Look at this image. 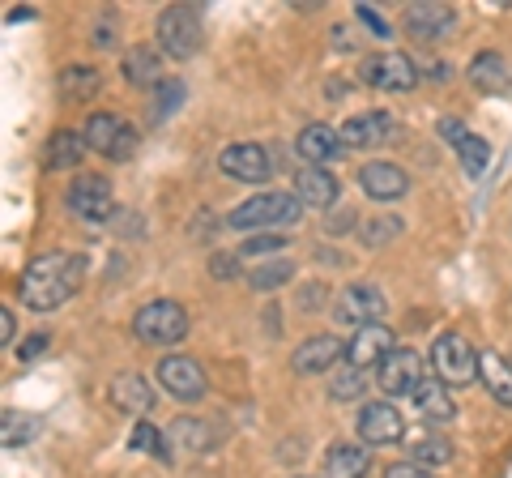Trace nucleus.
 <instances>
[{
	"label": "nucleus",
	"instance_id": "21",
	"mask_svg": "<svg viewBox=\"0 0 512 478\" xmlns=\"http://www.w3.org/2000/svg\"><path fill=\"white\" fill-rule=\"evenodd\" d=\"M124 77L128 86H141V90H158L163 86V52H154V47H128L124 56Z\"/></svg>",
	"mask_w": 512,
	"mask_h": 478
},
{
	"label": "nucleus",
	"instance_id": "42",
	"mask_svg": "<svg viewBox=\"0 0 512 478\" xmlns=\"http://www.w3.org/2000/svg\"><path fill=\"white\" fill-rule=\"evenodd\" d=\"M116 43V13H103V22L94 26V47H111Z\"/></svg>",
	"mask_w": 512,
	"mask_h": 478
},
{
	"label": "nucleus",
	"instance_id": "33",
	"mask_svg": "<svg viewBox=\"0 0 512 478\" xmlns=\"http://www.w3.org/2000/svg\"><path fill=\"white\" fill-rule=\"evenodd\" d=\"M414 461L419 466H444V461H453V444L444 436H423L414 440Z\"/></svg>",
	"mask_w": 512,
	"mask_h": 478
},
{
	"label": "nucleus",
	"instance_id": "1",
	"mask_svg": "<svg viewBox=\"0 0 512 478\" xmlns=\"http://www.w3.org/2000/svg\"><path fill=\"white\" fill-rule=\"evenodd\" d=\"M82 278H86V257H77V252H39L22 269L18 299L30 312H56L64 299L77 295Z\"/></svg>",
	"mask_w": 512,
	"mask_h": 478
},
{
	"label": "nucleus",
	"instance_id": "37",
	"mask_svg": "<svg viewBox=\"0 0 512 478\" xmlns=\"http://www.w3.org/2000/svg\"><path fill=\"white\" fill-rule=\"evenodd\" d=\"M397 231H402V222H397L393 214H384V218H376V222H367V227H363V244L367 248H380V244H389Z\"/></svg>",
	"mask_w": 512,
	"mask_h": 478
},
{
	"label": "nucleus",
	"instance_id": "10",
	"mask_svg": "<svg viewBox=\"0 0 512 478\" xmlns=\"http://www.w3.org/2000/svg\"><path fill=\"white\" fill-rule=\"evenodd\" d=\"M69 210L77 218L86 222H107L111 214H116V197H111V184L103 180V175H77V180L69 184Z\"/></svg>",
	"mask_w": 512,
	"mask_h": 478
},
{
	"label": "nucleus",
	"instance_id": "41",
	"mask_svg": "<svg viewBox=\"0 0 512 478\" xmlns=\"http://www.w3.org/2000/svg\"><path fill=\"white\" fill-rule=\"evenodd\" d=\"M355 18H359L367 30H372L376 39H389V26H384V22L376 18V9H372V5H359V9H355Z\"/></svg>",
	"mask_w": 512,
	"mask_h": 478
},
{
	"label": "nucleus",
	"instance_id": "39",
	"mask_svg": "<svg viewBox=\"0 0 512 478\" xmlns=\"http://www.w3.org/2000/svg\"><path fill=\"white\" fill-rule=\"evenodd\" d=\"M47 346H52V338H47L43 329H39V333H30V338L18 346V359H26V363H30V359H39V355H47Z\"/></svg>",
	"mask_w": 512,
	"mask_h": 478
},
{
	"label": "nucleus",
	"instance_id": "19",
	"mask_svg": "<svg viewBox=\"0 0 512 478\" xmlns=\"http://www.w3.org/2000/svg\"><path fill=\"white\" fill-rule=\"evenodd\" d=\"M359 188L372 201H397V197H406V188H410V175L397 167V163H367L359 171Z\"/></svg>",
	"mask_w": 512,
	"mask_h": 478
},
{
	"label": "nucleus",
	"instance_id": "15",
	"mask_svg": "<svg viewBox=\"0 0 512 478\" xmlns=\"http://www.w3.org/2000/svg\"><path fill=\"white\" fill-rule=\"evenodd\" d=\"M338 133H342L346 150H372V146H384V141L397 133V124H393L389 111H363V116H350Z\"/></svg>",
	"mask_w": 512,
	"mask_h": 478
},
{
	"label": "nucleus",
	"instance_id": "32",
	"mask_svg": "<svg viewBox=\"0 0 512 478\" xmlns=\"http://www.w3.org/2000/svg\"><path fill=\"white\" fill-rule=\"evenodd\" d=\"M171 440H175V449H210V427L197 423V419H175L171 423Z\"/></svg>",
	"mask_w": 512,
	"mask_h": 478
},
{
	"label": "nucleus",
	"instance_id": "26",
	"mask_svg": "<svg viewBox=\"0 0 512 478\" xmlns=\"http://www.w3.org/2000/svg\"><path fill=\"white\" fill-rule=\"evenodd\" d=\"M414 402H419V414L427 423H448L457 414L453 393H448V385H440V380H423V389L414 393Z\"/></svg>",
	"mask_w": 512,
	"mask_h": 478
},
{
	"label": "nucleus",
	"instance_id": "35",
	"mask_svg": "<svg viewBox=\"0 0 512 478\" xmlns=\"http://www.w3.org/2000/svg\"><path fill=\"white\" fill-rule=\"evenodd\" d=\"M363 385H367L363 372H359V368H350V363H346V368L333 372L329 393H333V397H342V402H355V397H363Z\"/></svg>",
	"mask_w": 512,
	"mask_h": 478
},
{
	"label": "nucleus",
	"instance_id": "27",
	"mask_svg": "<svg viewBox=\"0 0 512 478\" xmlns=\"http://www.w3.org/2000/svg\"><path fill=\"white\" fill-rule=\"evenodd\" d=\"M39 432H43L39 414H18V410L0 414V440H5V449H26V444L35 440Z\"/></svg>",
	"mask_w": 512,
	"mask_h": 478
},
{
	"label": "nucleus",
	"instance_id": "40",
	"mask_svg": "<svg viewBox=\"0 0 512 478\" xmlns=\"http://www.w3.org/2000/svg\"><path fill=\"white\" fill-rule=\"evenodd\" d=\"M384 478H436L427 466H419V461H397V466L384 470Z\"/></svg>",
	"mask_w": 512,
	"mask_h": 478
},
{
	"label": "nucleus",
	"instance_id": "4",
	"mask_svg": "<svg viewBox=\"0 0 512 478\" xmlns=\"http://www.w3.org/2000/svg\"><path fill=\"white\" fill-rule=\"evenodd\" d=\"M299 197L295 193H256L244 205H235L227 214V222L235 231H256L261 235L265 227H282V222H295L299 218Z\"/></svg>",
	"mask_w": 512,
	"mask_h": 478
},
{
	"label": "nucleus",
	"instance_id": "36",
	"mask_svg": "<svg viewBox=\"0 0 512 478\" xmlns=\"http://www.w3.org/2000/svg\"><path fill=\"white\" fill-rule=\"evenodd\" d=\"M180 103H184V86H180V82H163V86L154 90V107H150L154 120H167Z\"/></svg>",
	"mask_w": 512,
	"mask_h": 478
},
{
	"label": "nucleus",
	"instance_id": "22",
	"mask_svg": "<svg viewBox=\"0 0 512 478\" xmlns=\"http://www.w3.org/2000/svg\"><path fill=\"white\" fill-rule=\"evenodd\" d=\"M372 470V449L359 444H333L325 453V478H363Z\"/></svg>",
	"mask_w": 512,
	"mask_h": 478
},
{
	"label": "nucleus",
	"instance_id": "38",
	"mask_svg": "<svg viewBox=\"0 0 512 478\" xmlns=\"http://www.w3.org/2000/svg\"><path fill=\"white\" fill-rule=\"evenodd\" d=\"M282 248H286V239H282V235H265V231H261V235H252L239 252H244V257H278Z\"/></svg>",
	"mask_w": 512,
	"mask_h": 478
},
{
	"label": "nucleus",
	"instance_id": "13",
	"mask_svg": "<svg viewBox=\"0 0 512 478\" xmlns=\"http://www.w3.org/2000/svg\"><path fill=\"white\" fill-rule=\"evenodd\" d=\"M393 329L389 325H363V329H355V338H350L346 342V363H350V368H380V363L384 359H389L393 355Z\"/></svg>",
	"mask_w": 512,
	"mask_h": 478
},
{
	"label": "nucleus",
	"instance_id": "23",
	"mask_svg": "<svg viewBox=\"0 0 512 478\" xmlns=\"http://www.w3.org/2000/svg\"><path fill=\"white\" fill-rule=\"evenodd\" d=\"M111 397H116V406L128 410V414H150V410H154V389H150V380L137 376V372L116 376V385H111Z\"/></svg>",
	"mask_w": 512,
	"mask_h": 478
},
{
	"label": "nucleus",
	"instance_id": "12",
	"mask_svg": "<svg viewBox=\"0 0 512 478\" xmlns=\"http://www.w3.org/2000/svg\"><path fill=\"white\" fill-rule=\"evenodd\" d=\"M384 312H389V304H384V295L376 291L372 282H350L346 291L338 295V316H342L346 325H355V329L380 325Z\"/></svg>",
	"mask_w": 512,
	"mask_h": 478
},
{
	"label": "nucleus",
	"instance_id": "11",
	"mask_svg": "<svg viewBox=\"0 0 512 478\" xmlns=\"http://www.w3.org/2000/svg\"><path fill=\"white\" fill-rule=\"evenodd\" d=\"M355 427L363 444H393L406 436V419L393 402H363L355 414Z\"/></svg>",
	"mask_w": 512,
	"mask_h": 478
},
{
	"label": "nucleus",
	"instance_id": "30",
	"mask_svg": "<svg viewBox=\"0 0 512 478\" xmlns=\"http://www.w3.org/2000/svg\"><path fill=\"white\" fill-rule=\"evenodd\" d=\"M470 82L478 90H500L504 86V56H495V52H478L470 60Z\"/></svg>",
	"mask_w": 512,
	"mask_h": 478
},
{
	"label": "nucleus",
	"instance_id": "31",
	"mask_svg": "<svg viewBox=\"0 0 512 478\" xmlns=\"http://www.w3.org/2000/svg\"><path fill=\"white\" fill-rule=\"evenodd\" d=\"M295 278V265L286 261V257H278V261H269V265H256L252 274H248V286L252 291H278L282 282H291Z\"/></svg>",
	"mask_w": 512,
	"mask_h": 478
},
{
	"label": "nucleus",
	"instance_id": "2",
	"mask_svg": "<svg viewBox=\"0 0 512 478\" xmlns=\"http://www.w3.org/2000/svg\"><path fill=\"white\" fill-rule=\"evenodd\" d=\"M478 368H483V355L461 338V333H440L436 346H431V372H436L440 385L448 389H466L478 380Z\"/></svg>",
	"mask_w": 512,
	"mask_h": 478
},
{
	"label": "nucleus",
	"instance_id": "18",
	"mask_svg": "<svg viewBox=\"0 0 512 478\" xmlns=\"http://www.w3.org/2000/svg\"><path fill=\"white\" fill-rule=\"evenodd\" d=\"M338 359H346V346L338 338H329V333H320V338H308L303 346H295L291 368L299 376H316V372H329Z\"/></svg>",
	"mask_w": 512,
	"mask_h": 478
},
{
	"label": "nucleus",
	"instance_id": "34",
	"mask_svg": "<svg viewBox=\"0 0 512 478\" xmlns=\"http://www.w3.org/2000/svg\"><path fill=\"white\" fill-rule=\"evenodd\" d=\"M128 444H133L137 453H154V457L171 461V453H167V440H163V432H158L154 423H146V419H141V423L133 427V440H128Z\"/></svg>",
	"mask_w": 512,
	"mask_h": 478
},
{
	"label": "nucleus",
	"instance_id": "17",
	"mask_svg": "<svg viewBox=\"0 0 512 478\" xmlns=\"http://www.w3.org/2000/svg\"><path fill=\"white\" fill-rule=\"evenodd\" d=\"M457 26V13H453V5H440V0H419V5H410L406 9V30L414 39H444L448 30Z\"/></svg>",
	"mask_w": 512,
	"mask_h": 478
},
{
	"label": "nucleus",
	"instance_id": "8",
	"mask_svg": "<svg viewBox=\"0 0 512 478\" xmlns=\"http://www.w3.org/2000/svg\"><path fill=\"white\" fill-rule=\"evenodd\" d=\"M423 380H427V363H423V355L419 350H402L397 346L389 359L376 368V385H380V393L389 397H414L423 389Z\"/></svg>",
	"mask_w": 512,
	"mask_h": 478
},
{
	"label": "nucleus",
	"instance_id": "24",
	"mask_svg": "<svg viewBox=\"0 0 512 478\" xmlns=\"http://www.w3.org/2000/svg\"><path fill=\"white\" fill-rule=\"evenodd\" d=\"M99 90H103V77L90 65H69L60 73V99L64 103H90Z\"/></svg>",
	"mask_w": 512,
	"mask_h": 478
},
{
	"label": "nucleus",
	"instance_id": "43",
	"mask_svg": "<svg viewBox=\"0 0 512 478\" xmlns=\"http://www.w3.org/2000/svg\"><path fill=\"white\" fill-rule=\"evenodd\" d=\"M13 333H18V325H13V308H0V346H13Z\"/></svg>",
	"mask_w": 512,
	"mask_h": 478
},
{
	"label": "nucleus",
	"instance_id": "44",
	"mask_svg": "<svg viewBox=\"0 0 512 478\" xmlns=\"http://www.w3.org/2000/svg\"><path fill=\"white\" fill-rule=\"evenodd\" d=\"M210 269H214L218 278H235V269H239V265H235V257H214Z\"/></svg>",
	"mask_w": 512,
	"mask_h": 478
},
{
	"label": "nucleus",
	"instance_id": "9",
	"mask_svg": "<svg viewBox=\"0 0 512 478\" xmlns=\"http://www.w3.org/2000/svg\"><path fill=\"white\" fill-rule=\"evenodd\" d=\"M158 380H163V389L171 397H180V402H201L205 393H210V376L192 355H167L158 363Z\"/></svg>",
	"mask_w": 512,
	"mask_h": 478
},
{
	"label": "nucleus",
	"instance_id": "20",
	"mask_svg": "<svg viewBox=\"0 0 512 478\" xmlns=\"http://www.w3.org/2000/svg\"><path fill=\"white\" fill-rule=\"evenodd\" d=\"M295 197L312 210H329L338 201V175H329L325 167H299L295 171Z\"/></svg>",
	"mask_w": 512,
	"mask_h": 478
},
{
	"label": "nucleus",
	"instance_id": "3",
	"mask_svg": "<svg viewBox=\"0 0 512 478\" xmlns=\"http://www.w3.org/2000/svg\"><path fill=\"white\" fill-rule=\"evenodd\" d=\"M205 39L201 30V9L197 5H171L158 13V52L171 60H188L197 56V47Z\"/></svg>",
	"mask_w": 512,
	"mask_h": 478
},
{
	"label": "nucleus",
	"instance_id": "29",
	"mask_svg": "<svg viewBox=\"0 0 512 478\" xmlns=\"http://www.w3.org/2000/svg\"><path fill=\"white\" fill-rule=\"evenodd\" d=\"M453 150H457V158H461V171H466L470 180H478V175L487 171V163H491V141H483L478 133H466V137H461Z\"/></svg>",
	"mask_w": 512,
	"mask_h": 478
},
{
	"label": "nucleus",
	"instance_id": "14",
	"mask_svg": "<svg viewBox=\"0 0 512 478\" xmlns=\"http://www.w3.org/2000/svg\"><path fill=\"white\" fill-rule=\"evenodd\" d=\"M218 167L227 171L231 180H239V184H265L269 175H274V163H269L265 146H256V141H239V146L222 150Z\"/></svg>",
	"mask_w": 512,
	"mask_h": 478
},
{
	"label": "nucleus",
	"instance_id": "25",
	"mask_svg": "<svg viewBox=\"0 0 512 478\" xmlns=\"http://www.w3.org/2000/svg\"><path fill=\"white\" fill-rule=\"evenodd\" d=\"M478 380H483V389L491 393V402L500 406H512V363L504 355H483V368H478Z\"/></svg>",
	"mask_w": 512,
	"mask_h": 478
},
{
	"label": "nucleus",
	"instance_id": "16",
	"mask_svg": "<svg viewBox=\"0 0 512 478\" xmlns=\"http://www.w3.org/2000/svg\"><path fill=\"white\" fill-rule=\"evenodd\" d=\"M346 146H342V133L329 129V124H308L299 137H295V154L303 158V167H329Z\"/></svg>",
	"mask_w": 512,
	"mask_h": 478
},
{
	"label": "nucleus",
	"instance_id": "28",
	"mask_svg": "<svg viewBox=\"0 0 512 478\" xmlns=\"http://www.w3.org/2000/svg\"><path fill=\"white\" fill-rule=\"evenodd\" d=\"M86 137L82 133H56L52 137V146H47V167L52 171H69L82 163V154H86Z\"/></svg>",
	"mask_w": 512,
	"mask_h": 478
},
{
	"label": "nucleus",
	"instance_id": "6",
	"mask_svg": "<svg viewBox=\"0 0 512 478\" xmlns=\"http://www.w3.org/2000/svg\"><path fill=\"white\" fill-rule=\"evenodd\" d=\"M82 137H86V146L94 154L111 158V163H128V158L137 154V146H141V137H137L133 124L120 120V116H111V111H94V116L86 120Z\"/></svg>",
	"mask_w": 512,
	"mask_h": 478
},
{
	"label": "nucleus",
	"instance_id": "7",
	"mask_svg": "<svg viewBox=\"0 0 512 478\" xmlns=\"http://www.w3.org/2000/svg\"><path fill=\"white\" fill-rule=\"evenodd\" d=\"M359 77L372 90H389V94H406L419 86V65L406 56V52H376V56H363Z\"/></svg>",
	"mask_w": 512,
	"mask_h": 478
},
{
	"label": "nucleus",
	"instance_id": "5",
	"mask_svg": "<svg viewBox=\"0 0 512 478\" xmlns=\"http://www.w3.org/2000/svg\"><path fill=\"white\" fill-rule=\"evenodd\" d=\"M133 333L146 346H175L188 338V312L175 299H154L133 316Z\"/></svg>",
	"mask_w": 512,
	"mask_h": 478
}]
</instances>
